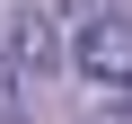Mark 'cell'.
Wrapping results in <instances>:
<instances>
[{"instance_id":"cell-1","label":"cell","mask_w":132,"mask_h":124,"mask_svg":"<svg viewBox=\"0 0 132 124\" xmlns=\"http://www.w3.org/2000/svg\"><path fill=\"white\" fill-rule=\"evenodd\" d=\"M71 62H79V80H88L97 98L132 106V18H88L79 44H71Z\"/></svg>"}]
</instances>
